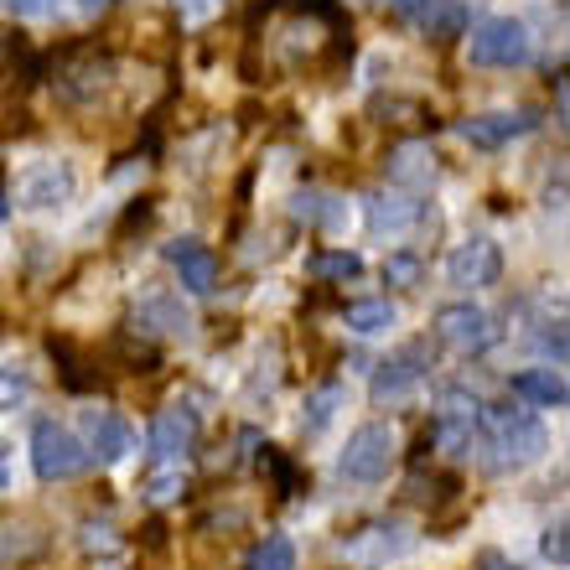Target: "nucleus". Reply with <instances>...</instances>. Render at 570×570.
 Returning <instances> with one entry per match:
<instances>
[{
  "mask_svg": "<svg viewBox=\"0 0 570 570\" xmlns=\"http://www.w3.org/2000/svg\"><path fill=\"white\" fill-rule=\"evenodd\" d=\"M78 6H83V11H89V16H105L109 6H115V0H78Z\"/></svg>",
  "mask_w": 570,
  "mask_h": 570,
  "instance_id": "473e14b6",
  "label": "nucleus"
},
{
  "mask_svg": "<svg viewBox=\"0 0 570 570\" xmlns=\"http://www.w3.org/2000/svg\"><path fill=\"white\" fill-rule=\"evenodd\" d=\"M11 16H21V21H47V16H58V0H0Z\"/></svg>",
  "mask_w": 570,
  "mask_h": 570,
  "instance_id": "c756f323",
  "label": "nucleus"
},
{
  "mask_svg": "<svg viewBox=\"0 0 570 570\" xmlns=\"http://www.w3.org/2000/svg\"><path fill=\"white\" fill-rule=\"evenodd\" d=\"M73 193H78V171H73V161H31L27 171H16V181H11V193L6 197H16L21 208H62V203H73Z\"/></svg>",
  "mask_w": 570,
  "mask_h": 570,
  "instance_id": "39448f33",
  "label": "nucleus"
},
{
  "mask_svg": "<svg viewBox=\"0 0 570 570\" xmlns=\"http://www.w3.org/2000/svg\"><path fill=\"white\" fill-rule=\"evenodd\" d=\"M421 275H425L421 255H390L384 259V281L390 285H421Z\"/></svg>",
  "mask_w": 570,
  "mask_h": 570,
  "instance_id": "cd10ccee",
  "label": "nucleus"
},
{
  "mask_svg": "<svg viewBox=\"0 0 570 570\" xmlns=\"http://www.w3.org/2000/svg\"><path fill=\"white\" fill-rule=\"evenodd\" d=\"M425 37H435V42H451V37H462L466 31V6L462 0H435L431 11L421 16Z\"/></svg>",
  "mask_w": 570,
  "mask_h": 570,
  "instance_id": "aec40b11",
  "label": "nucleus"
},
{
  "mask_svg": "<svg viewBox=\"0 0 570 570\" xmlns=\"http://www.w3.org/2000/svg\"><path fill=\"white\" fill-rule=\"evenodd\" d=\"M146 446H150V456H156V462H177V456H187V451L197 446V410L193 405L161 410V415L150 421Z\"/></svg>",
  "mask_w": 570,
  "mask_h": 570,
  "instance_id": "9d476101",
  "label": "nucleus"
},
{
  "mask_svg": "<svg viewBox=\"0 0 570 570\" xmlns=\"http://www.w3.org/2000/svg\"><path fill=\"white\" fill-rule=\"evenodd\" d=\"M435 177V156L431 146H400L390 150V181H400V187H421V181Z\"/></svg>",
  "mask_w": 570,
  "mask_h": 570,
  "instance_id": "a211bd4d",
  "label": "nucleus"
},
{
  "mask_svg": "<svg viewBox=\"0 0 570 570\" xmlns=\"http://www.w3.org/2000/svg\"><path fill=\"white\" fill-rule=\"evenodd\" d=\"M431 6H435V0H394V11L405 16V21H421V16L431 11Z\"/></svg>",
  "mask_w": 570,
  "mask_h": 570,
  "instance_id": "7c9ffc66",
  "label": "nucleus"
},
{
  "mask_svg": "<svg viewBox=\"0 0 570 570\" xmlns=\"http://www.w3.org/2000/svg\"><path fill=\"white\" fill-rule=\"evenodd\" d=\"M570 529H566V519H560V524H550L544 529V540H540V550H544V560H550V566H566L570 560V540H566Z\"/></svg>",
  "mask_w": 570,
  "mask_h": 570,
  "instance_id": "c85d7f7f",
  "label": "nucleus"
},
{
  "mask_svg": "<svg viewBox=\"0 0 570 570\" xmlns=\"http://www.w3.org/2000/svg\"><path fill=\"white\" fill-rule=\"evenodd\" d=\"M31 390V384H27V374H21V379H16V374H6V379H0V394H27Z\"/></svg>",
  "mask_w": 570,
  "mask_h": 570,
  "instance_id": "2f4dec72",
  "label": "nucleus"
},
{
  "mask_svg": "<svg viewBox=\"0 0 570 570\" xmlns=\"http://www.w3.org/2000/svg\"><path fill=\"white\" fill-rule=\"evenodd\" d=\"M405 529L400 524H368V529H358L353 540L343 544V556L347 560H358V566H384V560H394V556H405Z\"/></svg>",
  "mask_w": 570,
  "mask_h": 570,
  "instance_id": "4468645a",
  "label": "nucleus"
},
{
  "mask_svg": "<svg viewBox=\"0 0 570 570\" xmlns=\"http://www.w3.org/2000/svg\"><path fill=\"white\" fill-rule=\"evenodd\" d=\"M488 431H493V446L503 451L498 466H534L550 451V435L544 425L529 415V410H513V405H493L488 410Z\"/></svg>",
  "mask_w": 570,
  "mask_h": 570,
  "instance_id": "f03ea898",
  "label": "nucleus"
},
{
  "mask_svg": "<svg viewBox=\"0 0 570 570\" xmlns=\"http://www.w3.org/2000/svg\"><path fill=\"white\" fill-rule=\"evenodd\" d=\"M265 466H271V478H275V493L281 498H296V488H301V472L291 462H285L275 446H265Z\"/></svg>",
  "mask_w": 570,
  "mask_h": 570,
  "instance_id": "a878e982",
  "label": "nucleus"
},
{
  "mask_svg": "<svg viewBox=\"0 0 570 570\" xmlns=\"http://www.w3.org/2000/svg\"><path fill=\"white\" fill-rule=\"evenodd\" d=\"M171 6H177L181 27H208L213 16H224L228 0H171Z\"/></svg>",
  "mask_w": 570,
  "mask_h": 570,
  "instance_id": "bb28decb",
  "label": "nucleus"
},
{
  "mask_svg": "<svg viewBox=\"0 0 570 570\" xmlns=\"http://www.w3.org/2000/svg\"><path fill=\"white\" fill-rule=\"evenodd\" d=\"M31 472L42 482H73L89 472V451L68 425L37 421L31 425Z\"/></svg>",
  "mask_w": 570,
  "mask_h": 570,
  "instance_id": "f257e3e1",
  "label": "nucleus"
},
{
  "mask_svg": "<svg viewBox=\"0 0 570 570\" xmlns=\"http://www.w3.org/2000/svg\"><path fill=\"white\" fill-rule=\"evenodd\" d=\"M503 275V249L493 239H462L456 249L446 255V281L462 285V291H478V285H498Z\"/></svg>",
  "mask_w": 570,
  "mask_h": 570,
  "instance_id": "6e6552de",
  "label": "nucleus"
},
{
  "mask_svg": "<svg viewBox=\"0 0 570 570\" xmlns=\"http://www.w3.org/2000/svg\"><path fill=\"white\" fill-rule=\"evenodd\" d=\"M140 332H161V337H187L193 332V312L181 306V296H146L136 306Z\"/></svg>",
  "mask_w": 570,
  "mask_h": 570,
  "instance_id": "2eb2a0df",
  "label": "nucleus"
},
{
  "mask_svg": "<svg viewBox=\"0 0 570 570\" xmlns=\"http://www.w3.org/2000/svg\"><path fill=\"white\" fill-rule=\"evenodd\" d=\"M306 275H312V281H358L363 259L347 255V249H332V255H312V259H306Z\"/></svg>",
  "mask_w": 570,
  "mask_h": 570,
  "instance_id": "5701e85b",
  "label": "nucleus"
},
{
  "mask_svg": "<svg viewBox=\"0 0 570 570\" xmlns=\"http://www.w3.org/2000/svg\"><path fill=\"white\" fill-rule=\"evenodd\" d=\"M466 58L478 68H519V62H529V27L513 16H488L466 37Z\"/></svg>",
  "mask_w": 570,
  "mask_h": 570,
  "instance_id": "7ed1b4c3",
  "label": "nucleus"
},
{
  "mask_svg": "<svg viewBox=\"0 0 570 570\" xmlns=\"http://www.w3.org/2000/svg\"><path fill=\"white\" fill-rule=\"evenodd\" d=\"M181 493H187L181 466H177V472H150V478H146V498H150V503H177Z\"/></svg>",
  "mask_w": 570,
  "mask_h": 570,
  "instance_id": "b1692460",
  "label": "nucleus"
},
{
  "mask_svg": "<svg viewBox=\"0 0 570 570\" xmlns=\"http://www.w3.org/2000/svg\"><path fill=\"white\" fill-rule=\"evenodd\" d=\"M540 125V115L534 109H493V115H472V120L456 125V136L466 140V146H478V150H498V146H509V140L529 136Z\"/></svg>",
  "mask_w": 570,
  "mask_h": 570,
  "instance_id": "1a4fd4ad",
  "label": "nucleus"
},
{
  "mask_svg": "<svg viewBox=\"0 0 570 570\" xmlns=\"http://www.w3.org/2000/svg\"><path fill=\"white\" fill-rule=\"evenodd\" d=\"M6 203H11V197H6V177H0V218H6V213H11V208H6Z\"/></svg>",
  "mask_w": 570,
  "mask_h": 570,
  "instance_id": "72a5a7b5",
  "label": "nucleus"
},
{
  "mask_svg": "<svg viewBox=\"0 0 570 570\" xmlns=\"http://www.w3.org/2000/svg\"><path fill=\"white\" fill-rule=\"evenodd\" d=\"M347 405V390L337 384V379H327L322 390L306 394V415H301V425H306V435H322L332 421H337V410Z\"/></svg>",
  "mask_w": 570,
  "mask_h": 570,
  "instance_id": "f3484780",
  "label": "nucleus"
},
{
  "mask_svg": "<svg viewBox=\"0 0 570 570\" xmlns=\"http://www.w3.org/2000/svg\"><path fill=\"white\" fill-rule=\"evenodd\" d=\"M394 322H400V312H394L390 301H353V306H347V327L358 332V337H374V332H390Z\"/></svg>",
  "mask_w": 570,
  "mask_h": 570,
  "instance_id": "412c9836",
  "label": "nucleus"
},
{
  "mask_svg": "<svg viewBox=\"0 0 570 570\" xmlns=\"http://www.w3.org/2000/svg\"><path fill=\"white\" fill-rule=\"evenodd\" d=\"M166 259H171L181 291H193V296H208L213 285H218V255H213L208 244L177 239V244H166Z\"/></svg>",
  "mask_w": 570,
  "mask_h": 570,
  "instance_id": "f8f14e48",
  "label": "nucleus"
},
{
  "mask_svg": "<svg viewBox=\"0 0 570 570\" xmlns=\"http://www.w3.org/2000/svg\"><path fill=\"white\" fill-rule=\"evenodd\" d=\"M109 83V62L105 58H89V62H78V68H68V73L58 78V89L73 99V105H89L94 94Z\"/></svg>",
  "mask_w": 570,
  "mask_h": 570,
  "instance_id": "6ab92c4d",
  "label": "nucleus"
},
{
  "mask_svg": "<svg viewBox=\"0 0 570 570\" xmlns=\"http://www.w3.org/2000/svg\"><path fill=\"white\" fill-rule=\"evenodd\" d=\"M435 337H441L446 347H456V353H488V347L498 343V327L482 306H472V301H451V306L435 312Z\"/></svg>",
  "mask_w": 570,
  "mask_h": 570,
  "instance_id": "423d86ee",
  "label": "nucleus"
},
{
  "mask_svg": "<svg viewBox=\"0 0 570 570\" xmlns=\"http://www.w3.org/2000/svg\"><path fill=\"white\" fill-rule=\"evenodd\" d=\"M394 466V431L390 425H358V431L347 435L343 456H337V472H343L347 482H384Z\"/></svg>",
  "mask_w": 570,
  "mask_h": 570,
  "instance_id": "20e7f679",
  "label": "nucleus"
},
{
  "mask_svg": "<svg viewBox=\"0 0 570 570\" xmlns=\"http://www.w3.org/2000/svg\"><path fill=\"white\" fill-rule=\"evenodd\" d=\"M130 425L115 415V410H83V451H89V462H125L130 456Z\"/></svg>",
  "mask_w": 570,
  "mask_h": 570,
  "instance_id": "9b49d317",
  "label": "nucleus"
},
{
  "mask_svg": "<svg viewBox=\"0 0 570 570\" xmlns=\"http://www.w3.org/2000/svg\"><path fill=\"white\" fill-rule=\"evenodd\" d=\"M296 218H306V224H337L343 208H337L332 197H322V193H306V197H296Z\"/></svg>",
  "mask_w": 570,
  "mask_h": 570,
  "instance_id": "393cba45",
  "label": "nucleus"
},
{
  "mask_svg": "<svg viewBox=\"0 0 570 570\" xmlns=\"http://www.w3.org/2000/svg\"><path fill=\"white\" fill-rule=\"evenodd\" d=\"M244 570H296V544H291V534H265Z\"/></svg>",
  "mask_w": 570,
  "mask_h": 570,
  "instance_id": "4be33fe9",
  "label": "nucleus"
},
{
  "mask_svg": "<svg viewBox=\"0 0 570 570\" xmlns=\"http://www.w3.org/2000/svg\"><path fill=\"white\" fill-rule=\"evenodd\" d=\"M425 368H431V347H425V343H405L400 353H390V358L374 368V384H368V394H374L379 405L405 400V394L425 379Z\"/></svg>",
  "mask_w": 570,
  "mask_h": 570,
  "instance_id": "0eeeda50",
  "label": "nucleus"
},
{
  "mask_svg": "<svg viewBox=\"0 0 570 570\" xmlns=\"http://www.w3.org/2000/svg\"><path fill=\"white\" fill-rule=\"evenodd\" d=\"M513 394L529 400V405L560 410L566 405V379H560L556 368H524V374H513Z\"/></svg>",
  "mask_w": 570,
  "mask_h": 570,
  "instance_id": "dca6fc26",
  "label": "nucleus"
},
{
  "mask_svg": "<svg viewBox=\"0 0 570 570\" xmlns=\"http://www.w3.org/2000/svg\"><path fill=\"white\" fill-rule=\"evenodd\" d=\"M421 203L405 193H368L363 197V218H368V234H405V228L421 224Z\"/></svg>",
  "mask_w": 570,
  "mask_h": 570,
  "instance_id": "ddd939ff",
  "label": "nucleus"
}]
</instances>
